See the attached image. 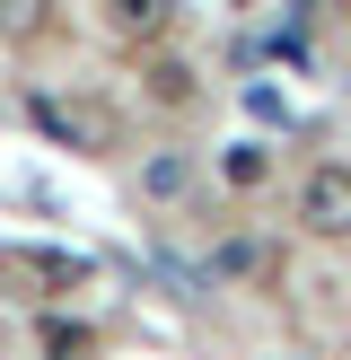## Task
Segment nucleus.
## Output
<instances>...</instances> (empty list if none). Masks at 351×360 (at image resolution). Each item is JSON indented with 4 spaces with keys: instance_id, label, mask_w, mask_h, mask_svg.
<instances>
[{
    "instance_id": "nucleus-5",
    "label": "nucleus",
    "mask_w": 351,
    "mask_h": 360,
    "mask_svg": "<svg viewBox=\"0 0 351 360\" xmlns=\"http://www.w3.org/2000/svg\"><path fill=\"white\" fill-rule=\"evenodd\" d=\"M53 0H0V35H44Z\"/></svg>"
},
{
    "instance_id": "nucleus-1",
    "label": "nucleus",
    "mask_w": 351,
    "mask_h": 360,
    "mask_svg": "<svg viewBox=\"0 0 351 360\" xmlns=\"http://www.w3.org/2000/svg\"><path fill=\"white\" fill-rule=\"evenodd\" d=\"M298 220L316 229V238H351V167H307L298 176Z\"/></svg>"
},
{
    "instance_id": "nucleus-3",
    "label": "nucleus",
    "mask_w": 351,
    "mask_h": 360,
    "mask_svg": "<svg viewBox=\"0 0 351 360\" xmlns=\"http://www.w3.org/2000/svg\"><path fill=\"white\" fill-rule=\"evenodd\" d=\"M105 18H114L132 44H158V35L176 27V0H105Z\"/></svg>"
},
{
    "instance_id": "nucleus-6",
    "label": "nucleus",
    "mask_w": 351,
    "mask_h": 360,
    "mask_svg": "<svg viewBox=\"0 0 351 360\" xmlns=\"http://www.w3.org/2000/svg\"><path fill=\"white\" fill-rule=\"evenodd\" d=\"M220 176H228V185H255V176H263V150H228Z\"/></svg>"
},
{
    "instance_id": "nucleus-2",
    "label": "nucleus",
    "mask_w": 351,
    "mask_h": 360,
    "mask_svg": "<svg viewBox=\"0 0 351 360\" xmlns=\"http://www.w3.org/2000/svg\"><path fill=\"white\" fill-rule=\"evenodd\" d=\"M140 97L150 105H193L202 79H193V62H176V53H150V62H140Z\"/></svg>"
},
{
    "instance_id": "nucleus-4",
    "label": "nucleus",
    "mask_w": 351,
    "mask_h": 360,
    "mask_svg": "<svg viewBox=\"0 0 351 360\" xmlns=\"http://www.w3.org/2000/svg\"><path fill=\"white\" fill-rule=\"evenodd\" d=\"M193 185V167H185V150H158V158H140V193L150 202H176V193Z\"/></svg>"
}]
</instances>
